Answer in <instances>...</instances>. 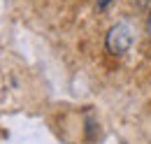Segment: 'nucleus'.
<instances>
[{"label":"nucleus","instance_id":"nucleus-1","mask_svg":"<svg viewBox=\"0 0 151 144\" xmlns=\"http://www.w3.org/2000/svg\"><path fill=\"white\" fill-rule=\"evenodd\" d=\"M130 44H132V28L128 23H116V26H112L107 37H105V47L114 56L126 54L130 49Z\"/></svg>","mask_w":151,"mask_h":144},{"label":"nucleus","instance_id":"nucleus-2","mask_svg":"<svg viewBox=\"0 0 151 144\" xmlns=\"http://www.w3.org/2000/svg\"><path fill=\"white\" fill-rule=\"evenodd\" d=\"M112 2H114V0H95V7H98V9L102 12V9H107V7L112 5Z\"/></svg>","mask_w":151,"mask_h":144},{"label":"nucleus","instance_id":"nucleus-3","mask_svg":"<svg viewBox=\"0 0 151 144\" xmlns=\"http://www.w3.org/2000/svg\"><path fill=\"white\" fill-rule=\"evenodd\" d=\"M147 33H149V40H151V17H149V21H147Z\"/></svg>","mask_w":151,"mask_h":144},{"label":"nucleus","instance_id":"nucleus-4","mask_svg":"<svg viewBox=\"0 0 151 144\" xmlns=\"http://www.w3.org/2000/svg\"><path fill=\"white\" fill-rule=\"evenodd\" d=\"M139 2H142V5H149V2H151V0H139Z\"/></svg>","mask_w":151,"mask_h":144}]
</instances>
